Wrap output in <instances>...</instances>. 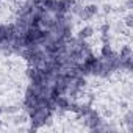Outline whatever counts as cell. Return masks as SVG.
<instances>
[{"label":"cell","mask_w":133,"mask_h":133,"mask_svg":"<svg viewBox=\"0 0 133 133\" xmlns=\"http://www.w3.org/2000/svg\"><path fill=\"white\" fill-rule=\"evenodd\" d=\"M92 34V28L91 27H85V28L80 31V38H88V36H91Z\"/></svg>","instance_id":"cell-1"}]
</instances>
